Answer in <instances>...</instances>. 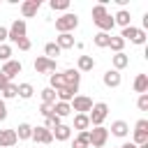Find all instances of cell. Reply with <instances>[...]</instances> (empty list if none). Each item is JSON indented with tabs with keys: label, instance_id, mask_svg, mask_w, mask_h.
I'll list each match as a JSON object with an SVG mask.
<instances>
[{
	"label": "cell",
	"instance_id": "4dcf8cb0",
	"mask_svg": "<svg viewBox=\"0 0 148 148\" xmlns=\"http://www.w3.org/2000/svg\"><path fill=\"white\" fill-rule=\"evenodd\" d=\"M16 88H18V97H21V99H30V97L35 95V88H32V83H18Z\"/></svg>",
	"mask_w": 148,
	"mask_h": 148
},
{
	"label": "cell",
	"instance_id": "9a60e30c",
	"mask_svg": "<svg viewBox=\"0 0 148 148\" xmlns=\"http://www.w3.org/2000/svg\"><path fill=\"white\" fill-rule=\"evenodd\" d=\"M111 134L118 136V139H125V136L130 134V125H127L125 120H113V123H111Z\"/></svg>",
	"mask_w": 148,
	"mask_h": 148
},
{
	"label": "cell",
	"instance_id": "83f0119b",
	"mask_svg": "<svg viewBox=\"0 0 148 148\" xmlns=\"http://www.w3.org/2000/svg\"><path fill=\"white\" fill-rule=\"evenodd\" d=\"M39 95H42V104H51V106H53V104L58 102V97H56V90H53V88H49V86H46V88H44Z\"/></svg>",
	"mask_w": 148,
	"mask_h": 148
},
{
	"label": "cell",
	"instance_id": "60d3db41",
	"mask_svg": "<svg viewBox=\"0 0 148 148\" xmlns=\"http://www.w3.org/2000/svg\"><path fill=\"white\" fill-rule=\"evenodd\" d=\"M7 118V104H5V99L0 97V123Z\"/></svg>",
	"mask_w": 148,
	"mask_h": 148
},
{
	"label": "cell",
	"instance_id": "f546056e",
	"mask_svg": "<svg viewBox=\"0 0 148 148\" xmlns=\"http://www.w3.org/2000/svg\"><path fill=\"white\" fill-rule=\"evenodd\" d=\"M60 53H62V51L58 49V44H56V42H49V44L44 46V56H46L49 60H56V58H58Z\"/></svg>",
	"mask_w": 148,
	"mask_h": 148
},
{
	"label": "cell",
	"instance_id": "4316f807",
	"mask_svg": "<svg viewBox=\"0 0 148 148\" xmlns=\"http://www.w3.org/2000/svg\"><path fill=\"white\" fill-rule=\"evenodd\" d=\"M111 62H113V69L120 72V69H125V67L130 65V58H127L125 53H116V56L111 58Z\"/></svg>",
	"mask_w": 148,
	"mask_h": 148
},
{
	"label": "cell",
	"instance_id": "ffe728a7",
	"mask_svg": "<svg viewBox=\"0 0 148 148\" xmlns=\"http://www.w3.org/2000/svg\"><path fill=\"white\" fill-rule=\"evenodd\" d=\"M113 23H118L120 28L132 25V16H130V12H127V9H118V12H116V16H113Z\"/></svg>",
	"mask_w": 148,
	"mask_h": 148
},
{
	"label": "cell",
	"instance_id": "7a4b0ae2",
	"mask_svg": "<svg viewBox=\"0 0 148 148\" xmlns=\"http://www.w3.org/2000/svg\"><path fill=\"white\" fill-rule=\"evenodd\" d=\"M76 25H79V16L76 14H72V12H65L60 18H56V30L62 35V32H72V30H76Z\"/></svg>",
	"mask_w": 148,
	"mask_h": 148
},
{
	"label": "cell",
	"instance_id": "f1b7e54d",
	"mask_svg": "<svg viewBox=\"0 0 148 148\" xmlns=\"http://www.w3.org/2000/svg\"><path fill=\"white\" fill-rule=\"evenodd\" d=\"M109 39H111L109 32H97V35L92 37V44H95L97 49H106V46H109Z\"/></svg>",
	"mask_w": 148,
	"mask_h": 148
},
{
	"label": "cell",
	"instance_id": "cb8c5ba5",
	"mask_svg": "<svg viewBox=\"0 0 148 148\" xmlns=\"http://www.w3.org/2000/svg\"><path fill=\"white\" fill-rule=\"evenodd\" d=\"M53 113L62 120V118H67V116L72 113V106H69L67 102H56V104H53Z\"/></svg>",
	"mask_w": 148,
	"mask_h": 148
},
{
	"label": "cell",
	"instance_id": "1f68e13d",
	"mask_svg": "<svg viewBox=\"0 0 148 148\" xmlns=\"http://www.w3.org/2000/svg\"><path fill=\"white\" fill-rule=\"evenodd\" d=\"M0 95H2V99H12V97H18V88H16V83H7V86L0 90Z\"/></svg>",
	"mask_w": 148,
	"mask_h": 148
},
{
	"label": "cell",
	"instance_id": "e0dca14e",
	"mask_svg": "<svg viewBox=\"0 0 148 148\" xmlns=\"http://www.w3.org/2000/svg\"><path fill=\"white\" fill-rule=\"evenodd\" d=\"M56 44H58V49L60 51H65V49H74V35L72 32H62V35H58L56 37Z\"/></svg>",
	"mask_w": 148,
	"mask_h": 148
},
{
	"label": "cell",
	"instance_id": "9c48e42d",
	"mask_svg": "<svg viewBox=\"0 0 148 148\" xmlns=\"http://www.w3.org/2000/svg\"><path fill=\"white\" fill-rule=\"evenodd\" d=\"M69 106H72V111H76V113H88V111L92 109V99H90L88 95H76V97L69 102Z\"/></svg>",
	"mask_w": 148,
	"mask_h": 148
},
{
	"label": "cell",
	"instance_id": "8d00e7d4",
	"mask_svg": "<svg viewBox=\"0 0 148 148\" xmlns=\"http://www.w3.org/2000/svg\"><path fill=\"white\" fill-rule=\"evenodd\" d=\"M0 60H2V62L12 60V46H9V44H0Z\"/></svg>",
	"mask_w": 148,
	"mask_h": 148
},
{
	"label": "cell",
	"instance_id": "8992f818",
	"mask_svg": "<svg viewBox=\"0 0 148 148\" xmlns=\"http://www.w3.org/2000/svg\"><path fill=\"white\" fill-rule=\"evenodd\" d=\"M60 88H79L81 83V72L79 69H65L60 72Z\"/></svg>",
	"mask_w": 148,
	"mask_h": 148
},
{
	"label": "cell",
	"instance_id": "2e32d148",
	"mask_svg": "<svg viewBox=\"0 0 148 148\" xmlns=\"http://www.w3.org/2000/svg\"><path fill=\"white\" fill-rule=\"evenodd\" d=\"M51 134H53V139H56V141H67V139L72 136V127H69V125H65V123H60L58 127H53V130H51Z\"/></svg>",
	"mask_w": 148,
	"mask_h": 148
},
{
	"label": "cell",
	"instance_id": "d590c367",
	"mask_svg": "<svg viewBox=\"0 0 148 148\" xmlns=\"http://www.w3.org/2000/svg\"><path fill=\"white\" fill-rule=\"evenodd\" d=\"M60 123H62V120H60V118H58L56 113H51L49 118H44V125H42V127H46V130L51 132V130H53V127H58Z\"/></svg>",
	"mask_w": 148,
	"mask_h": 148
},
{
	"label": "cell",
	"instance_id": "d6a6232c",
	"mask_svg": "<svg viewBox=\"0 0 148 148\" xmlns=\"http://www.w3.org/2000/svg\"><path fill=\"white\" fill-rule=\"evenodd\" d=\"M49 7H51L53 12H67V9H69V0H51Z\"/></svg>",
	"mask_w": 148,
	"mask_h": 148
},
{
	"label": "cell",
	"instance_id": "3957f363",
	"mask_svg": "<svg viewBox=\"0 0 148 148\" xmlns=\"http://www.w3.org/2000/svg\"><path fill=\"white\" fill-rule=\"evenodd\" d=\"M118 37H123V42H132V44H146V30H141V28H134V25H127V28H123V32L118 35Z\"/></svg>",
	"mask_w": 148,
	"mask_h": 148
},
{
	"label": "cell",
	"instance_id": "d4e9b609",
	"mask_svg": "<svg viewBox=\"0 0 148 148\" xmlns=\"http://www.w3.org/2000/svg\"><path fill=\"white\" fill-rule=\"evenodd\" d=\"M16 139H21V141H28L30 136H32V125H28V123H21L16 130Z\"/></svg>",
	"mask_w": 148,
	"mask_h": 148
},
{
	"label": "cell",
	"instance_id": "277c9868",
	"mask_svg": "<svg viewBox=\"0 0 148 148\" xmlns=\"http://www.w3.org/2000/svg\"><path fill=\"white\" fill-rule=\"evenodd\" d=\"M25 30H28L25 21H23V18H14V21H12V25L7 28V42L16 44L18 39H23V37H25Z\"/></svg>",
	"mask_w": 148,
	"mask_h": 148
},
{
	"label": "cell",
	"instance_id": "52a82bcc",
	"mask_svg": "<svg viewBox=\"0 0 148 148\" xmlns=\"http://www.w3.org/2000/svg\"><path fill=\"white\" fill-rule=\"evenodd\" d=\"M132 143H134V146L148 143V120H146V118L136 120V125H134V136H132Z\"/></svg>",
	"mask_w": 148,
	"mask_h": 148
},
{
	"label": "cell",
	"instance_id": "f35d334b",
	"mask_svg": "<svg viewBox=\"0 0 148 148\" xmlns=\"http://www.w3.org/2000/svg\"><path fill=\"white\" fill-rule=\"evenodd\" d=\"M16 46H18L21 51H30V46H32V44H30V39H28V37H23V39H18V42H16Z\"/></svg>",
	"mask_w": 148,
	"mask_h": 148
},
{
	"label": "cell",
	"instance_id": "e575fe53",
	"mask_svg": "<svg viewBox=\"0 0 148 148\" xmlns=\"http://www.w3.org/2000/svg\"><path fill=\"white\" fill-rule=\"evenodd\" d=\"M123 46H125L123 37H111V39H109V49H111V51H116V53H123Z\"/></svg>",
	"mask_w": 148,
	"mask_h": 148
},
{
	"label": "cell",
	"instance_id": "5bb4252c",
	"mask_svg": "<svg viewBox=\"0 0 148 148\" xmlns=\"http://www.w3.org/2000/svg\"><path fill=\"white\" fill-rule=\"evenodd\" d=\"M16 132L14 130H0V148H14L16 146Z\"/></svg>",
	"mask_w": 148,
	"mask_h": 148
},
{
	"label": "cell",
	"instance_id": "30bf717a",
	"mask_svg": "<svg viewBox=\"0 0 148 148\" xmlns=\"http://www.w3.org/2000/svg\"><path fill=\"white\" fill-rule=\"evenodd\" d=\"M39 7H42L39 0H23V2H21V14H23V18H32V16H37Z\"/></svg>",
	"mask_w": 148,
	"mask_h": 148
},
{
	"label": "cell",
	"instance_id": "603a6c76",
	"mask_svg": "<svg viewBox=\"0 0 148 148\" xmlns=\"http://www.w3.org/2000/svg\"><path fill=\"white\" fill-rule=\"evenodd\" d=\"M146 90H148V74H136V79H134V92L143 95Z\"/></svg>",
	"mask_w": 148,
	"mask_h": 148
},
{
	"label": "cell",
	"instance_id": "4fadbf2b",
	"mask_svg": "<svg viewBox=\"0 0 148 148\" xmlns=\"http://www.w3.org/2000/svg\"><path fill=\"white\" fill-rule=\"evenodd\" d=\"M102 81H104L106 88H118V86L123 83V76H120V72H116V69H106L104 76H102Z\"/></svg>",
	"mask_w": 148,
	"mask_h": 148
},
{
	"label": "cell",
	"instance_id": "ee69618b",
	"mask_svg": "<svg viewBox=\"0 0 148 148\" xmlns=\"http://www.w3.org/2000/svg\"><path fill=\"white\" fill-rule=\"evenodd\" d=\"M14 148H16V146H14Z\"/></svg>",
	"mask_w": 148,
	"mask_h": 148
},
{
	"label": "cell",
	"instance_id": "8fae6325",
	"mask_svg": "<svg viewBox=\"0 0 148 148\" xmlns=\"http://www.w3.org/2000/svg\"><path fill=\"white\" fill-rule=\"evenodd\" d=\"M21 69H23V65H21L18 60H7V62L2 65V69H0V72L7 76V81H12L16 74H21Z\"/></svg>",
	"mask_w": 148,
	"mask_h": 148
},
{
	"label": "cell",
	"instance_id": "ab89813d",
	"mask_svg": "<svg viewBox=\"0 0 148 148\" xmlns=\"http://www.w3.org/2000/svg\"><path fill=\"white\" fill-rule=\"evenodd\" d=\"M39 113H42L44 118H49V116L53 113V106H51V104H39Z\"/></svg>",
	"mask_w": 148,
	"mask_h": 148
},
{
	"label": "cell",
	"instance_id": "6da1fadb",
	"mask_svg": "<svg viewBox=\"0 0 148 148\" xmlns=\"http://www.w3.org/2000/svg\"><path fill=\"white\" fill-rule=\"evenodd\" d=\"M106 116H109V104H106V102H97V104H92V109L88 111V120H90L92 127H99V125L106 120Z\"/></svg>",
	"mask_w": 148,
	"mask_h": 148
},
{
	"label": "cell",
	"instance_id": "5b68a950",
	"mask_svg": "<svg viewBox=\"0 0 148 148\" xmlns=\"http://www.w3.org/2000/svg\"><path fill=\"white\" fill-rule=\"evenodd\" d=\"M88 132H90V146H92V148H104V146H106V141H109V130H106L104 125L92 127V130H88Z\"/></svg>",
	"mask_w": 148,
	"mask_h": 148
},
{
	"label": "cell",
	"instance_id": "d6986e66",
	"mask_svg": "<svg viewBox=\"0 0 148 148\" xmlns=\"http://www.w3.org/2000/svg\"><path fill=\"white\" fill-rule=\"evenodd\" d=\"M92 67H95V58L92 56H79V60H76V69L79 72H92Z\"/></svg>",
	"mask_w": 148,
	"mask_h": 148
},
{
	"label": "cell",
	"instance_id": "74e56055",
	"mask_svg": "<svg viewBox=\"0 0 148 148\" xmlns=\"http://www.w3.org/2000/svg\"><path fill=\"white\" fill-rule=\"evenodd\" d=\"M136 106H139V111H148V92L139 95V99H136Z\"/></svg>",
	"mask_w": 148,
	"mask_h": 148
},
{
	"label": "cell",
	"instance_id": "b9f144b4",
	"mask_svg": "<svg viewBox=\"0 0 148 148\" xmlns=\"http://www.w3.org/2000/svg\"><path fill=\"white\" fill-rule=\"evenodd\" d=\"M0 44H7V28L0 25Z\"/></svg>",
	"mask_w": 148,
	"mask_h": 148
},
{
	"label": "cell",
	"instance_id": "ac0fdd59",
	"mask_svg": "<svg viewBox=\"0 0 148 148\" xmlns=\"http://www.w3.org/2000/svg\"><path fill=\"white\" fill-rule=\"evenodd\" d=\"M76 92H79V88H58L56 90V97H58V102H72L74 97H76Z\"/></svg>",
	"mask_w": 148,
	"mask_h": 148
},
{
	"label": "cell",
	"instance_id": "7bdbcfd3",
	"mask_svg": "<svg viewBox=\"0 0 148 148\" xmlns=\"http://www.w3.org/2000/svg\"><path fill=\"white\" fill-rule=\"evenodd\" d=\"M7 83H12V81H7V76H5L2 72H0V90H2V88H5Z\"/></svg>",
	"mask_w": 148,
	"mask_h": 148
},
{
	"label": "cell",
	"instance_id": "7402d4cb",
	"mask_svg": "<svg viewBox=\"0 0 148 148\" xmlns=\"http://www.w3.org/2000/svg\"><path fill=\"white\" fill-rule=\"evenodd\" d=\"M90 127V120H88V113H76L74 116V127L72 130H79V132H86Z\"/></svg>",
	"mask_w": 148,
	"mask_h": 148
},
{
	"label": "cell",
	"instance_id": "44dd1931",
	"mask_svg": "<svg viewBox=\"0 0 148 148\" xmlns=\"http://www.w3.org/2000/svg\"><path fill=\"white\" fill-rule=\"evenodd\" d=\"M95 25L99 28V32H109V30H113V25H116V23H113V16H111V14H106V16L97 18V21H95Z\"/></svg>",
	"mask_w": 148,
	"mask_h": 148
},
{
	"label": "cell",
	"instance_id": "7c38bea8",
	"mask_svg": "<svg viewBox=\"0 0 148 148\" xmlns=\"http://www.w3.org/2000/svg\"><path fill=\"white\" fill-rule=\"evenodd\" d=\"M30 139H32L35 143H51V141H53V134H51L46 127L39 125V127H32V136H30Z\"/></svg>",
	"mask_w": 148,
	"mask_h": 148
},
{
	"label": "cell",
	"instance_id": "836d02e7",
	"mask_svg": "<svg viewBox=\"0 0 148 148\" xmlns=\"http://www.w3.org/2000/svg\"><path fill=\"white\" fill-rule=\"evenodd\" d=\"M109 12H106V5L104 2H97L95 7H92V21H97V18H102V16H106Z\"/></svg>",
	"mask_w": 148,
	"mask_h": 148
},
{
	"label": "cell",
	"instance_id": "484cf974",
	"mask_svg": "<svg viewBox=\"0 0 148 148\" xmlns=\"http://www.w3.org/2000/svg\"><path fill=\"white\" fill-rule=\"evenodd\" d=\"M90 146V132L86 130V132H79L76 134V139H74V143H72V148H88Z\"/></svg>",
	"mask_w": 148,
	"mask_h": 148
},
{
	"label": "cell",
	"instance_id": "ba28073f",
	"mask_svg": "<svg viewBox=\"0 0 148 148\" xmlns=\"http://www.w3.org/2000/svg\"><path fill=\"white\" fill-rule=\"evenodd\" d=\"M56 67H58V62L56 60H49L46 56H37V60H35V72L37 74H56Z\"/></svg>",
	"mask_w": 148,
	"mask_h": 148
}]
</instances>
